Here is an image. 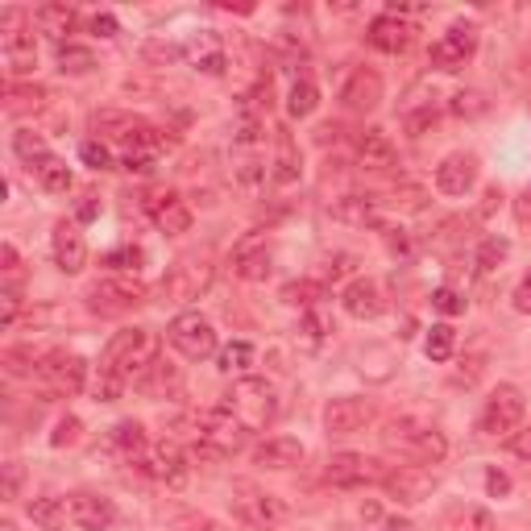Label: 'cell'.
Wrapping results in <instances>:
<instances>
[{
    "instance_id": "obj_1",
    "label": "cell",
    "mask_w": 531,
    "mask_h": 531,
    "mask_svg": "<svg viewBox=\"0 0 531 531\" xmlns=\"http://www.w3.org/2000/svg\"><path fill=\"white\" fill-rule=\"evenodd\" d=\"M154 337L146 328H121L113 341L104 345L100 366H96V399L100 403H117L121 390L142 374L154 361Z\"/></svg>"
},
{
    "instance_id": "obj_2",
    "label": "cell",
    "mask_w": 531,
    "mask_h": 531,
    "mask_svg": "<svg viewBox=\"0 0 531 531\" xmlns=\"http://www.w3.org/2000/svg\"><path fill=\"white\" fill-rule=\"evenodd\" d=\"M245 440L249 432L229 407H208L191 419V449L200 457H233Z\"/></svg>"
},
{
    "instance_id": "obj_3",
    "label": "cell",
    "mask_w": 531,
    "mask_h": 531,
    "mask_svg": "<svg viewBox=\"0 0 531 531\" xmlns=\"http://www.w3.org/2000/svg\"><path fill=\"white\" fill-rule=\"evenodd\" d=\"M382 440H386V449L403 453V457L415 461V465H440L444 453H449V440H444V432H440L436 424H424V419H415V415L395 419V424L382 432Z\"/></svg>"
},
{
    "instance_id": "obj_4",
    "label": "cell",
    "mask_w": 531,
    "mask_h": 531,
    "mask_svg": "<svg viewBox=\"0 0 531 531\" xmlns=\"http://www.w3.org/2000/svg\"><path fill=\"white\" fill-rule=\"evenodd\" d=\"M241 424H245V432H262L270 419L278 415V399H274V386L266 382V378H241V382H233V390H229V403H225Z\"/></svg>"
},
{
    "instance_id": "obj_5",
    "label": "cell",
    "mask_w": 531,
    "mask_h": 531,
    "mask_svg": "<svg viewBox=\"0 0 531 531\" xmlns=\"http://www.w3.org/2000/svg\"><path fill=\"white\" fill-rule=\"evenodd\" d=\"M229 502H233V515L249 527H258V531H270V527H278L287 519V502L278 494H270V490H262V486H254V482H233Z\"/></svg>"
},
{
    "instance_id": "obj_6",
    "label": "cell",
    "mask_w": 531,
    "mask_h": 531,
    "mask_svg": "<svg viewBox=\"0 0 531 531\" xmlns=\"http://www.w3.org/2000/svg\"><path fill=\"white\" fill-rule=\"evenodd\" d=\"M25 21H34V13L25 9L0 13V50H5V63L13 75H30L38 67V46H34V34L25 30Z\"/></svg>"
},
{
    "instance_id": "obj_7",
    "label": "cell",
    "mask_w": 531,
    "mask_h": 531,
    "mask_svg": "<svg viewBox=\"0 0 531 531\" xmlns=\"http://www.w3.org/2000/svg\"><path fill=\"white\" fill-rule=\"evenodd\" d=\"M208 283H212V258L208 254H187L166 270L162 295L171 303H191V299H200L208 291Z\"/></svg>"
},
{
    "instance_id": "obj_8",
    "label": "cell",
    "mask_w": 531,
    "mask_h": 531,
    "mask_svg": "<svg viewBox=\"0 0 531 531\" xmlns=\"http://www.w3.org/2000/svg\"><path fill=\"white\" fill-rule=\"evenodd\" d=\"M523 411H527L523 390H519V386H511V382H502V386L494 390V395L486 399L478 428H482V436H507V432H519Z\"/></svg>"
},
{
    "instance_id": "obj_9",
    "label": "cell",
    "mask_w": 531,
    "mask_h": 531,
    "mask_svg": "<svg viewBox=\"0 0 531 531\" xmlns=\"http://www.w3.org/2000/svg\"><path fill=\"white\" fill-rule=\"evenodd\" d=\"M166 341H171L187 361H204L216 353V328L200 312H183L171 320V328H166Z\"/></svg>"
},
{
    "instance_id": "obj_10",
    "label": "cell",
    "mask_w": 531,
    "mask_h": 531,
    "mask_svg": "<svg viewBox=\"0 0 531 531\" xmlns=\"http://www.w3.org/2000/svg\"><path fill=\"white\" fill-rule=\"evenodd\" d=\"M142 303H146V287L137 278H104V283L88 291V307L96 316H129Z\"/></svg>"
},
{
    "instance_id": "obj_11",
    "label": "cell",
    "mask_w": 531,
    "mask_h": 531,
    "mask_svg": "<svg viewBox=\"0 0 531 531\" xmlns=\"http://www.w3.org/2000/svg\"><path fill=\"white\" fill-rule=\"evenodd\" d=\"M473 54H478V25H469V21H457V25H449L440 38H436V46H432V67H440V71H461Z\"/></svg>"
},
{
    "instance_id": "obj_12",
    "label": "cell",
    "mask_w": 531,
    "mask_h": 531,
    "mask_svg": "<svg viewBox=\"0 0 531 531\" xmlns=\"http://www.w3.org/2000/svg\"><path fill=\"white\" fill-rule=\"evenodd\" d=\"M328 486H366V482H386V465L366 457V453H337L324 469Z\"/></svg>"
},
{
    "instance_id": "obj_13",
    "label": "cell",
    "mask_w": 531,
    "mask_h": 531,
    "mask_svg": "<svg viewBox=\"0 0 531 531\" xmlns=\"http://www.w3.org/2000/svg\"><path fill=\"white\" fill-rule=\"evenodd\" d=\"M38 378L50 382L59 395H79L83 382H88V361L75 353H50V357H42Z\"/></svg>"
},
{
    "instance_id": "obj_14",
    "label": "cell",
    "mask_w": 531,
    "mask_h": 531,
    "mask_svg": "<svg viewBox=\"0 0 531 531\" xmlns=\"http://www.w3.org/2000/svg\"><path fill=\"white\" fill-rule=\"evenodd\" d=\"M370 415H374L370 399L341 395V399H332L324 407V428H328V436H353V432H361V428L370 424Z\"/></svg>"
},
{
    "instance_id": "obj_15",
    "label": "cell",
    "mask_w": 531,
    "mask_h": 531,
    "mask_svg": "<svg viewBox=\"0 0 531 531\" xmlns=\"http://www.w3.org/2000/svg\"><path fill=\"white\" fill-rule=\"evenodd\" d=\"M386 490L399 502H407V507H415V502H424L436 490V473L428 465H399L386 473Z\"/></svg>"
},
{
    "instance_id": "obj_16",
    "label": "cell",
    "mask_w": 531,
    "mask_h": 531,
    "mask_svg": "<svg viewBox=\"0 0 531 531\" xmlns=\"http://www.w3.org/2000/svg\"><path fill=\"white\" fill-rule=\"evenodd\" d=\"M341 104H345V113H361V117L374 113L382 104V75L370 67H357L341 88Z\"/></svg>"
},
{
    "instance_id": "obj_17",
    "label": "cell",
    "mask_w": 531,
    "mask_h": 531,
    "mask_svg": "<svg viewBox=\"0 0 531 531\" xmlns=\"http://www.w3.org/2000/svg\"><path fill=\"white\" fill-rule=\"evenodd\" d=\"M71 519H75V527H83V531H108L113 527V519H117V507H113V498H104V494H92V490H79V494H71Z\"/></svg>"
},
{
    "instance_id": "obj_18",
    "label": "cell",
    "mask_w": 531,
    "mask_h": 531,
    "mask_svg": "<svg viewBox=\"0 0 531 531\" xmlns=\"http://www.w3.org/2000/svg\"><path fill=\"white\" fill-rule=\"evenodd\" d=\"M328 212H332V220H341V225L374 229V225H382V216H386V200H378V195H341Z\"/></svg>"
},
{
    "instance_id": "obj_19",
    "label": "cell",
    "mask_w": 531,
    "mask_h": 531,
    "mask_svg": "<svg viewBox=\"0 0 531 531\" xmlns=\"http://www.w3.org/2000/svg\"><path fill=\"white\" fill-rule=\"evenodd\" d=\"M146 212L154 216V225L166 233V237H183L191 233V208L179 200L175 191H154L146 200Z\"/></svg>"
},
{
    "instance_id": "obj_20",
    "label": "cell",
    "mask_w": 531,
    "mask_h": 531,
    "mask_svg": "<svg viewBox=\"0 0 531 531\" xmlns=\"http://www.w3.org/2000/svg\"><path fill=\"white\" fill-rule=\"evenodd\" d=\"M341 303L353 320H378L386 312V295L374 278H353V283L341 291Z\"/></svg>"
},
{
    "instance_id": "obj_21",
    "label": "cell",
    "mask_w": 531,
    "mask_h": 531,
    "mask_svg": "<svg viewBox=\"0 0 531 531\" xmlns=\"http://www.w3.org/2000/svg\"><path fill=\"white\" fill-rule=\"evenodd\" d=\"M478 183V158L473 154H449L436 166V191L440 195H465Z\"/></svg>"
},
{
    "instance_id": "obj_22",
    "label": "cell",
    "mask_w": 531,
    "mask_h": 531,
    "mask_svg": "<svg viewBox=\"0 0 531 531\" xmlns=\"http://www.w3.org/2000/svg\"><path fill=\"white\" fill-rule=\"evenodd\" d=\"M142 469L154 473V478L166 482V486H179L187 478V457H183V449H179L175 440H162V444H154V449L142 457Z\"/></svg>"
},
{
    "instance_id": "obj_23",
    "label": "cell",
    "mask_w": 531,
    "mask_h": 531,
    "mask_svg": "<svg viewBox=\"0 0 531 531\" xmlns=\"http://www.w3.org/2000/svg\"><path fill=\"white\" fill-rule=\"evenodd\" d=\"M233 274L245 278V283H262L270 274V245H266V233L249 237L233 249Z\"/></svg>"
},
{
    "instance_id": "obj_24",
    "label": "cell",
    "mask_w": 531,
    "mask_h": 531,
    "mask_svg": "<svg viewBox=\"0 0 531 531\" xmlns=\"http://www.w3.org/2000/svg\"><path fill=\"white\" fill-rule=\"evenodd\" d=\"M399 162V154H395V142L382 133V129H366L361 133V142H357V166L361 171H390V166Z\"/></svg>"
},
{
    "instance_id": "obj_25",
    "label": "cell",
    "mask_w": 531,
    "mask_h": 531,
    "mask_svg": "<svg viewBox=\"0 0 531 531\" xmlns=\"http://www.w3.org/2000/svg\"><path fill=\"white\" fill-rule=\"evenodd\" d=\"M370 46L374 50H382V54H399V50H407L411 46V25L399 17V13H382V17H374L370 21Z\"/></svg>"
},
{
    "instance_id": "obj_26",
    "label": "cell",
    "mask_w": 531,
    "mask_h": 531,
    "mask_svg": "<svg viewBox=\"0 0 531 531\" xmlns=\"http://www.w3.org/2000/svg\"><path fill=\"white\" fill-rule=\"evenodd\" d=\"M54 262H59L63 274H79L88 266V241H83V233L75 225H67V220L54 229Z\"/></svg>"
},
{
    "instance_id": "obj_27",
    "label": "cell",
    "mask_w": 531,
    "mask_h": 531,
    "mask_svg": "<svg viewBox=\"0 0 531 531\" xmlns=\"http://www.w3.org/2000/svg\"><path fill=\"white\" fill-rule=\"evenodd\" d=\"M303 461V444L295 436H270L266 444H258L254 465L258 469H295Z\"/></svg>"
},
{
    "instance_id": "obj_28",
    "label": "cell",
    "mask_w": 531,
    "mask_h": 531,
    "mask_svg": "<svg viewBox=\"0 0 531 531\" xmlns=\"http://www.w3.org/2000/svg\"><path fill=\"white\" fill-rule=\"evenodd\" d=\"M171 386H179V370H175L166 357H154L150 366L133 378V390H142V395H150V399L166 395V390H171Z\"/></svg>"
},
{
    "instance_id": "obj_29",
    "label": "cell",
    "mask_w": 531,
    "mask_h": 531,
    "mask_svg": "<svg viewBox=\"0 0 531 531\" xmlns=\"http://www.w3.org/2000/svg\"><path fill=\"white\" fill-rule=\"evenodd\" d=\"M34 25L46 38L67 46V34L75 30V9L71 5H42V9H34Z\"/></svg>"
},
{
    "instance_id": "obj_30",
    "label": "cell",
    "mask_w": 531,
    "mask_h": 531,
    "mask_svg": "<svg viewBox=\"0 0 531 531\" xmlns=\"http://www.w3.org/2000/svg\"><path fill=\"white\" fill-rule=\"evenodd\" d=\"M46 88H25V83L9 79L5 83V113L9 117H30V113H42L46 108Z\"/></svg>"
},
{
    "instance_id": "obj_31",
    "label": "cell",
    "mask_w": 531,
    "mask_h": 531,
    "mask_svg": "<svg viewBox=\"0 0 531 531\" xmlns=\"http://www.w3.org/2000/svg\"><path fill=\"white\" fill-rule=\"evenodd\" d=\"M233 179L249 195L262 191V183L270 179V171H266V162L258 158V150H237V158H233Z\"/></svg>"
},
{
    "instance_id": "obj_32",
    "label": "cell",
    "mask_w": 531,
    "mask_h": 531,
    "mask_svg": "<svg viewBox=\"0 0 531 531\" xmlns=\"http://www.w3.org/2000/svg\"><path fill=\"white\" fill-rule=\"evenodd\" d=\"M67 515H71V507H67L63 498H54V494L30 498V519H34L38 531H59L67 523Z\"/></svg>"
},
{
    "instance_id": "obj_33",
    "label": "cell",
    "mask_w": 531,
    "mask_h": 531,
    "mask_svg": "<svg viewBox=\"0 0 531 531\" xmlns=\"http://www.w3.org/2000/svg\"><path fill=\"white\" fill-rule=\"evenodd\" d=\"M270 179H274L278 187L299 183V154H295V142H291L287 129H278V158H274V166H270Z\"/></svg>"
},
{
    "instance_id": "obj_34",
    "label": "cell",
    "mask_w": 531,
    "mask_h": 531,
    "mask_svg": "<svg viewBox=\"0 0 531 531\" xmlns=\"http://www.w3.org/2000/svg\"><path fill=\"white\" fill-rule=\"evenodd\" d=\"M34 175H38L42 191H50V195H63L71 187V166L59 154H46L42 162H34Z\"/></svg>"
},
{
    "instance_id": "obj_35",
    "label": "cell",
    "mask_w": 531,
    "mask_h": 531,
    "mask_svg": "<svg viewBox=\"0 0 531 531\" xmlns=\"http://www.w3.org/2000/svg\"><path fill=\"white\" fill-rule=\"evenodd\" d=\"M316 108H320L316 83H312V79H295V83H291V96H287V113H291L295 121H303V117H312Z\"/></svg>"
},
{
    "instance_id": "obj_36",
    "label": "cell",
    "mask_w": 531,
    "mask_h": 531,
    "mask_svg": "<svg viewBox=\"0 0 531 531\" xmlns=\"http://www.w3.org/2000/svg\"><path fill=\"white\" fill-rule=\"evenodd\" d=\"M191 59H195V67H200L204 75H220V71H225V50H220V42L212 38V30H204V38L191 46Z\"/></svg>"
},
{
    "instance_id": "obj_37",
    "label": "cell",
    "mask_w": 531,
    "mask_h": 531,
    "mask_svg": "<svg viewBox=\"0 0 531 531\" xmlns=\"http://www.w3.org/2000/svg\"><path fill=\"white\" fill-rule=\"evenodd\" d=\"M113 440H117V449H121L125 457H137V461H142V457L150 453L146 428H142V424H133V419H125V424H117V428H113Z\"/></svg>"
},
{
    "instance_id": "obj_38",
    "label": "cell",
    "mask_w": 531,
    "mask_h": 531,
    "mask_svg": "<svg viewBox=\"0 0 531 531\" xmlns=\"http://www.w3.org/2000/svg\"><path fill=\"white\" fill-rule=\"evenodd\" d=\"M453 349H457V332H453L449 324H432L428 337H424V353H428L432 361H449Z\"/></svg>"
},
{
    "instance_id": "obj_39",
    "label": "cell",
    "mask_w": 531,
    "mask_h": 531,
    "mask_svg": "<svg viewBox=\"0 0 531 531\" xmlns=\"http://www.w3.org/2000/svg\"><path fill=\"white\" fill-rule=\"evenodd\" d=\"M92 67H96V54L88 46H75V42L59 46V71H67V75H88Z\"/></svg>"
},
{
    "instance_id": "obj_40",
    "label": "cell",
    "mask_w": 531,
    "mask_h": 531,
    "mask_svg": "<svg viewBox=\"0 0 531 531\" xmlns=\"http://www.w3.org/2000/svg\"><path fill=\"white\" fill-rule=\"evenodd\" d=\"M449 531H498V523H494V515L486 507H461L449 519Z\"/></svg>"
},
{
    "instance_id": "obj_41",
    "label": "cell",
    "mask_w": 531,
    "mask_h": 531,
    "mask_svg": "<svg viewBox=\"0 0 531 531\" xmlns=\"http://www.w3.org/2000/svg\"><path fill=\"white\" fill-rule=\"evenodd\" d=\"M507 254H511V241H507V237H486V241L478 245V270H482V274L498 270Z\"/></svg>"
},
{
    "instance_id": "obj_42",
    "label": "cell",
    "mask_w": 531,
    "mask_h": 531,
    "mask_svg": "<svg viewBox=\"0 0 531 531\" xmlns=\"http://www.w3.org/2000/svg\"><path fill=\"white\" fill-rule=\"evenodd\" d=\"M13 150H17L25 162H30V166H34V162H42V158L50 154V150H46V142H42V137H38L34 129H17V133H13Z\"/></svg>"
},
{
    "instance_id": "obj_43",
    "label": "cell",
    "mask_w": 531,
    "mask_h": 531,
    "mask_svg": "<svg viewBox=\"0 0 531 531\" xmlns=\"http://www.w3.org/2000/svg\"><path fill=\"white\" fill-rule=\"evenodd\" d=\"M254 366V345H245V341H233L225 353H220V370L225 374H241Z\"/></svg>"
},
{
    "instance_id": "obj_44",
    "label": "cell",
    "mask_w": 531,
    "mask_h": 531,
    "mask_svg": "<svg viewBox=\"0 0 531 531\" xmlns=\"http://www.w3.org/2000/svg\"><path fill=\"white\" fill-rule=\"evenodd\" d=\"M449 108H453V113H457V117H482V113H486V108H490V100H486L482 92H457Z\"/></svg>"
},
{
    "instance_id": "obj_45",
    "label": "cell",
    "mask_w": 531,
    "mask_h": 531,
    "mask_svg": "<svg viewBox=\"0 0 531 531\" xmlns=\"http://www.w3.org/2000/svg\"><path fill=\"white\" fill-rule=\"evenodd\" d=\"M142 262H146V254H142V249H137V245L113 249V254L104 258V266H108V270H121V274H125V270H137V266H142Z\"/></svg>"
},
{
    "instance_id": "obj_46",
    "label": "cell",
    "mask_w": 531,
    "mask_h": 531,
    "mask_svg": "<svg viewBox=\"0 0 531 531\" xmlns=\"http://www.w3.org/2000/svg\"><path fill=\"white\" fill-rule=\"evenodd\" d=\"M79 158L92 166V171H113V154H108L104 142H83L79 146Z\"/></svg>"
},
{
    "instance_id": "obj_47",
    "label": "cell",
    "mask_w": 531,
    "mask_h": 531,
    "mask_svg": "<svg viewBox=\"0 0 531 531\" xmlns=\"http://www.w3.org/2000/svg\"><path fill=\"white\" fill-rule=\"evenodd\" d=\"M432 307H436L440 316H461V312H465V299H461L453 287H440V291L432 295Z\"/></svg>"
},
{
    "instance_id": "obj_48",
    "label": "cell",
    "mask_w": 531,
    "mask_h": 531,
    "mask_svg": "<svg viewBox=\"0 0 531 531\" xmlns=\"http://www.w3.org/2000/svg\"><path fill=\"white\" fill-rule=\"evenodd\" d=\"M79 432H83V424H79L75 415H67V419H59V428H54L50 444H54V449H67V444H75V440H79Z\"/></svg>"
},
{
    "instance_id": "obj_49",
    "label": "cell",
    "mask_w": 531,
    "mask_h": 531,
    "mask_svg": "<svg viewBox=\"0 0 531 531\" xmlns=\"http://www.w3.org/2000/svg\"><path fill=\"white\" fill-rule=\"evenodd\" d=\"M312 295H320V287H312V283H291V287L283 291V299H287V303H299V307H312V303H316Z\"/></svg>"
},
{
    "instance_id": "obj_50",
    "label": "cell",
    "mask_w": 531,
    "mask_h": 531,
    "mask_svg": "<svg viewBox=\"0 0 531 531\" xmlns=\"http://www.w3.org/2000/svg\"><path fill=\"white\" fill-rule=\"evenodd\" d=\"M515 220H519L523 233H531V187L519 191V200H515Z\"/></svg>"
},
{
    "instance_id": "obj_51",
    "label": "cell",
    "mask_w": 531,
    "mask_h": 531,
    "mask_svg": "<svg viewBox=\"0 0 531 531\" xmlns=\"http://www.w3.org/2000/svg\"><path fill=\"white\" fill-rule=\"evenodd\" d=\"M511 453H515L519 461H527V465H531V424H527V428H519V432L511 436Z\"/></svg>"
},
{
    "instance_id": "obj_52",
    "label": "cell",
    "mask_w": 531,
    "mask_h": 531,
    "mask_svg": "<svg viewBox=\"0 0 531 531\" xmlns=\"http://www.w3.org/2000/svg\"><path fill=\"white\" fill-rule=\"evenodd\" d=\"M486 490H490L494 498L511 494V478H507V473H498V469H490V473H486Z\"/></svg>"
},
{
    "instance_id": "obj_53",
    "label": "cell",
    "mask_w": 531,
    "mask_h": 531,
    "mask_svg": "<svg viewBox=\"0 0 531 531\" xmlns=\"http://www.w3.org/2000/svg\"><path fill=\"white\" fill-rule=\"evenodd\" d=\"M515 307H519L523 316H531V270L523 274V283L515 287Z\"/></svg>"
},
{
    "instance_id": "obj_54",
    "label": "cell",
    "mask_w": 531,
    "mask_h": 531,
    "mask_svg": "<svg viewBox=\"0 0 531 531\" xmlns=\"http://www.w3.org/2000/svg\"><path fill=\"white\" fill-rule=\"evenodd\" d=\"M92 34L113 38V34H117V17H113V13H96V17H92Z\"/></svg>"
},
{
    "instance_id": "obj_55",
    "label": "cell",
    "mask_w": 531,
    "mask_h": 531,
    "mask_svg": "<svg viewBox=\"0 0 531 531\" xmlns=\"http://www.w3.org/2000/svg\"><path fill=\"white\" fill-rule=\"evenodd\" d=\"M0 299H5V312H0V324H5V328H9V324L17 320V307H21V295H17V291H5V295H0Z\"/></svg>"
},
{
    "instance_id": "obj_56",
    "label": "cell",
    "mask_w": 531,
    "mask_h": 531,
    "mask_svg": "<svg viewBox=\"0 0 531 531\" xmlns=\"http://www.w3.org/2000/svg\"><path fill=\"white\" fill-rule=\"evenodd\" d=\"M179 46H162V42H150L146 46V59H166V63H171V59H179Z\"/></svg>"
},
{
    "instance_id": "obj_57",
    "label": "cell",
    "mask_w": 531,
    "mask_h": 531,
    "mask_svg": "<svg viewBox=\"0 0 531 531\" xmlns=\"http://www.w3.org/2000/svg\"><path fill=\"white\" fill-rule=\"evenodd\" d=\"M17 486H21V465L9 461L5 465V498H17Z\"/></svg>"
},
{
    "instance_id": "obj_58",
    "label": "cell",
    "mask_w": 531,
    "mask_h": 531,
    "mask_svg": "<svg viewBox=\"0 0 531 531\" xmlns=\"http://www.w3.org/2000/svg\"><path fill=\"white\" fill-rule=\"evenodd\" d=\"M0 262H5V270H9V274H17V249H13V245H5V249H0Z\"/></svg>"
},
{
    "instance_id": "obj_59",
    "label": "cell",
    "mask_w": 531,
    "mask_h": 531,
    "mask_svg": "<svg viewBox=\"0 0 531 531\" xmlns=\"http://www.w3.org/2000/svg\"><path fill=\"white\" fill-rule=\"evenodd\" d=\"M100 208H96V200H88V204H79V220H92Z\"/></svg>"
},
{
    "instance_id": "obj_60",
    "label": "cell",
    "mask_w": 531,
    "mask_h": 531,
    "mask_svg": "<svg viewBox=\"0 0 531 531\" xmlns=\"http://www.w3.org/2000/svg\"><path fill=\"white\" fill-rule=\"evenodd\" d=\"M200 531H229V527H225V523H204Z\"/></svg>"
},
{
    "instance_id": "obj_61",
    "label": "cell",
    "mask_w": 531,
    "mask_h": 531,
    "mask_svg": "<svg viewBox=\"0 0 531 531\" xmlns=\"http://www.w3.org/2000/svg\"><path fill=\"white\" fill-rule=\"evenodd\" d=\"M0 531H17V527H13V523H5V527H0Z\"/></svg>"
},
{
    "instance_id": "obj_62",
    "label": "cell",
    "mask_w": 531,
    "mask_h": 531,
    "mask_svg": "<svg viewBox=\"0 0 531 531\" xmlns=\"http://www.w3.org/2000/svg\"><path fill=\"white\" fill-rule=\"evenodd\" d=\"M527 71H531V54H527Z\"/></svg>"
}]
</instances>
